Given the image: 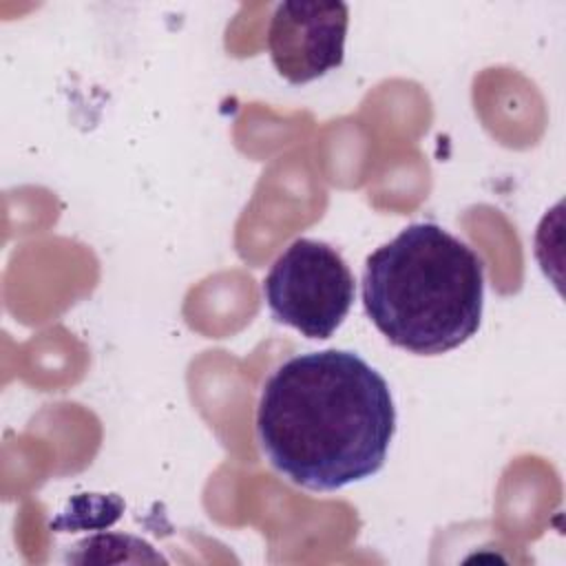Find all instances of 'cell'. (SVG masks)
Masks as SVG:
<instances>
[{"label":"cell","instance_id":"3957f363","mask_svg":"<svg viewBox=\"0 0 566 566\" xmlns=\"http://www.w3.org/2000/svg\"><path fill=\"white\" fill-rule=\"evenodd\" d=\"M354 294V274L340 252L307 237L292 241L263 281L272 316L314 340L329 338L340 327Z\"/></svg>","mask_w":566,"mask_h":566},{"label":"cell","instance_id":"6da1fadb","mask_svg":"<svg viewBox=\"0 0 566 566\" xmlns=\"http://www.w3.org/2000/svg\"><path fill=\"white\" fill-rule=\"evenodd\" d=\"M396 433L387 380L349 349L287 358L263 382L256 440L292 484L336 491L378 473Z\"/></svg>","mask_w":566,"mask_h":566},{"label":"cell","instance_id":"7a4b0ae2","mask_svg":"<svg viewBox=\"0 0 566 566\" xmlns=\"http://www.w3.org/2000/svg\"><path fill=\"white\" fill-rule=\"evenodd\" d=\"M360 290L369 321L391 345L438 356L480 329L484 263L442 226L409 223L365 259Z\"/></svg>","mask_w":566,"mask_h":566},{"label":"cell","instance_id":"5b68a950","mask_svg":"<svg viewBox=\"0 0 566 566\" xmlns=\"http://www.w3.org/2000/svg\"><path fill=\"white\" fill-rule=\"evenodd\" d=\"M75 551L66 557L69 562H164L153 546L139 537L126 533H97L73 546Z\"/></svg>","mask_w":566,"mask_h":566},{"label":"cell","instance_id":"277c9868","mask_svg":"<svg viewBox=\"0 0 566 566\" xmlns=\"http://www.w3.org/2000/svg\"><path fill=\"white\" fill-rule=\"evenodd\" d=\"M349 7L345 2L285 0L272 11L268 51L290 84H307L345 60Z\"/></svg>","mask_w":566,"mask_h":566}]
</instances>
